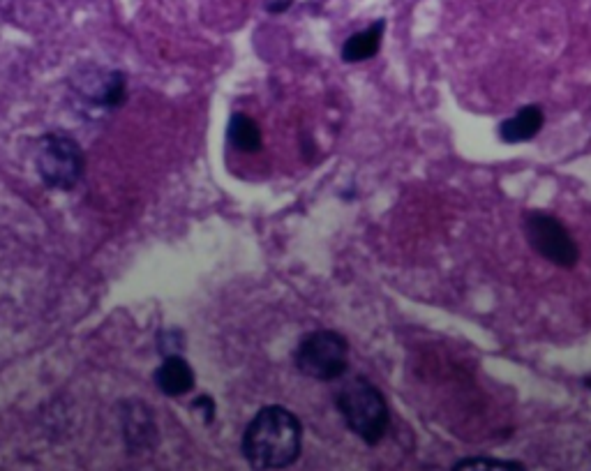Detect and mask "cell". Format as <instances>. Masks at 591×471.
<instances>
[{"label": "cell", "instance_id": "cell-8", "mask_svg": "<svg viewBox=\"0 0 591 471\" xmlns=\"http://www.w3.org/2000/svg\"><path fill=\"white\" fill-rule=\"evenodd\" d=\"M381 37H384V21H377L365 31L351 35L342 47V58L347 63H361L368 61V58L377 56L381 47Z\"/></svg>", "mask_w": 591, "mask_h": 471}, {"label": "cell", "instance_id": "cell-5", "mask_svg": "<svg viewBox=\"0 0 591 471\" xmlns=\"http://www.w3.org/2000/svg\"><path fill=\"white\" fill-rule=\"evenodd\" d=\"M525 234L531 248H534L543 259L561 268H573L578 264V245L568 229L557 220L555 215L531 211L525 218Z\"/></svg>", "mask_w": 591, "mask_h": 471}, {"label": "cell", "instance_id": "cell-1", "mask_svg": "<svg viewBox=\"0 0 591 471\" xmlns=\"http://www.w3.org/2000/svg\"><path fill=\"white\" fill-rule=\"evenodd\" d=\"M301 421L284 407H264L243 435V455L257 471H275L294 465L301 455Z\"/></svg>", "mask_w": 591, "mask_h": 471}, {"label": "cell", "instance_id": "cell-4", "mask_svg": "<svg viewBox=\"0 0 591 471\" xmlns=\"http://www.w3.org/2000/svg\"><path fill=\"white\" fill-rule=\"evenodd\" d=\"M347 363V340L333 331L310 333L296 351L298 370L317 381H333L342 377L347 372Z\"/></svg>", "mask_w": 591, "mask_h": 471}, {"label": "cell", "instance_id": "cell-3", "mask_svg": "<svg viewBox=\"0 0 591 471\" xmlns=\"http://www.w3.org/2000/svg\"><path fill=\"white\" fill-rule=\"evenodd\" d=\"M35 164L42 181L56 190H72L84 174V155L79 144L61 132H51L40 139Z\"/></svg>", "mask_w": 591, "mask_h": 471}, {"label": "cell", "instance_id": "cell-9", "mask_svg": "<svg viewBox=\"0 0 591 471\" xmlns=\"http://www.w3.org/2000/svg\"><path fill=\"white\" fill-rule=\"evenodd\" d=\"M229 141L238 151L254 153L261 148V130L259 125L245 114H234L229 123Z\"/></svg>", "mask_w": 591, "mask_h": 471}, {"label": "cell", "instance_id": "cell-7", "mask_svg": "<svg viewBox=\"0 0 591 471\" xmlns=\"http://www.w3.org/2000/svg\"><path fill=\"white\" fill-rule=\"evenodd\" d=\"M155 381L160 391L169 398H181L194 388V372L181 356H169L162 368L155 372Z\"/></svg>", "mask_w": 591, "mask_h": 471}, {"label": "cell", "instance_id": "cell-2", "mask_svg": "<svg viewBox=\"0 0 591 471\" xmlns=\"http://www.w3.org/2000/svg\"><path fill=\"white\" fill-rule=\"evenodd\" d=\"M338 409L349 430L356 432L365 444H379L388 430V405L377 386L368 379H351L340 388Z\"/></svg>", "mask_w": 591, "mask_h": 471}, {"label": "cell", "instance_id": "cell-6", "mask_svg": "<svg viewBox=\"0 0 591 471\" xmlns=\"http://www.w3.org/2000/svg\"><path fill=\"white\" fill-rule=\"evenodd\" d=\"M545 123V114L538 104H529V107H522L518 114L506 118L504 123L499 125V137L506 141V144H522V141L534 139Z\"/></svg>", "mask_w": 591, "mask_h": 471}, {"label": "cell", "instance_id": "cell-10", "mask_svg": "<svg viewBox=\"0 0 591 471\" xmlns=\"http://www.w3.org/2000/svg\"><path fill=\"white\" fill-rule=\"evenodd\" d=\"M453 471H525L518 462L495 460V458H467L458 462Z\"/></svg>", "mask_w": 591, "mask_h": 471}, {"label": "cell", "instance_id": "cell-11", "mask_svg": "<svg viewBox=\"0 0 591 471\" xmlns=\"http://www.w3.org/2000/svg\"><path fill=\"white\" fill-rule=\"evenodd\" d=\"M289 5H291V0H278V3L271 5V10L273 12H280V10H284V7H289Z\"/></svg>", "mask_w": 591, "mask_h": 471}]
</instances>
